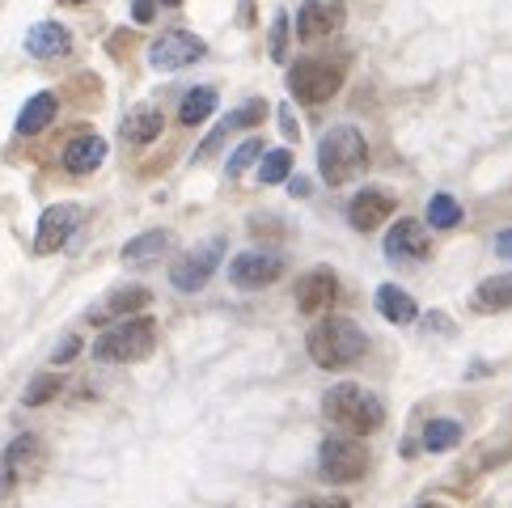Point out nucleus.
<instances>
[{
	"mask_svg": "<svg viewBox=\"0 0 512 508\" xmlns=\"http://www.w3.org/2000/svg\"><path fill=\"white\" fill-rule=\"evenodd\" d=\"M161 5H182V0H161Z\"/></svg>",
	"mask_w": 512,
	"mask_h": 508,
	"instance_id": "obj_39",
	"label": "nucleus"
},
{
	"mask_svg": "<svg viewBox=\"0 0 512 508\" xmlns=\"http://www.w3.org/2000/svg\"><path fill=\"white\" fill-rule=\"evenodd\" d=\"M390 212H394V195L369 187V191H360L352 204H347V221H352V229H360V233H373V229L386 225Z\"/></svg>",
	"mask_w": 512,
	"mask_h": 508,
	"instance_id": "obj_14",
	"label": "nucleus"
},
{
	"mask_svg": "<svg viewBox=\"0 0 512 508\" xmlns=\"http://www.w3.org/2000/svg\"><path fill=\"white\" fill-rule=\"evenodd\" d=\"M161 127H166V119H161V111H153V106H144V111H136V115H127L123 119V140L127 144H153L157 136H161Z\"/></svg>",
	"mask_w": 512,
	"mask_h": 508,
	"instance_id": "obj_23",
	"label": "nucleus"
},
{
	"mask_svg": "<svg viewBox=\"0 0 512 508\" xmlns=\"http://www.w3.org/2000/svg\"><path fill=\"white\" fill-rule=\"evenodd\" d=\"M343 22H347L343 0H305L297 17V34H301V43H318V39H331L335 30H343Z\"/></svg>",
	"mask_w": 512,
	"mask_h": 508,
	"instance_id": "obj_10",
	"label": "nucleus"
},
{
	"mask_svg": "<svg viewBox=\"0 0 512 508\" xmlns=\"http://www.w3.org/2000/svg\"><path fill=\"white\" fill-rule=\"evenodd\" d=\"M470 305L479 314H504V310H512V271H508V276H487L479 288H474Z\"/></svg>",
	"mask_w": 512,
	"mask_h": 508,
	"instance_id": "obj_19",
	"label": "nucleus"
},
{
	"mask_svg": "<svg viewBox=\"0 0 512 508\" xmlns=\"http://www.w3.org/2000/svg\"><path fill=\"white\" fill-rule=\"evenodd\" d=\"M221 259H225V238H212V242H204V246H195V250H187V254H182V259L174 263L170 284L178 288V293H199V288H204V284L216 276Z\"/></svg>",
	"mask_w": 512,
	"mask_h": 508,
	"instance_id": "obj_7",
	"label": "nucleus"
},
{
	"mask_svg": "<svg viewBox=\"0 0 512 508\" xmlns=\"http://www.w3.org/2000/svg\"><path fill=\"white\" fill-rule=\"evenodd\" d=\"M428 225L432 229H457L462 225V204L453 195H432L428 199Z\"/></svg>",
	"mask_w": 512,
	"mask_h": 508,
	"instance_id": "obj_26",
	"label": "nucleus"
},
{
	"mask_svg": "<svg viewBox=\"0 0 512 508\" xmlns=\"http://www.w3.org/2000/svg\"><path fill=\"white\" fill-rule=\"evenodd\" d=\"M297 508H352V504L339 500V496H331V500H305V504H297Z\"/></svg>",
	"mask_w": 512,
	"mask_h": 508,
	"instance_id": "obj_34",
	"label": "nucleus"
},
{
	"mask_svg": "<svg viewBox=\"0 0 512 508\" xmlns=\"http://www.w3.org/2000/svg\"><path fill=\"white\" fill-rule=\"evenodd\" d=\"M77 225H81V208L77 204H51L43 212V221H39V233H34V250H39V254L64 250Z\"/></svg>",
	"mask_w": 512,
	"mask_h": 508,
	"instance_id": "obj_11",
	"label": "nucleus"
},
{
	"mask_svg": "<svg viewBox=\"0 0 512 508\" xmlns=\"http://www.w3.org/2000/svg\"><path fill=\"white\" fill-rule=\"evenodd\" d=\"M77 352H81V339H64V343H60V348H56V352H51V365H68V360H72V356H77Z\"/></svg>",
	"mask_w": 512,
	"mask_h": 508,
	"instance_id": "obj_32",
	"label": "nucleus"
},
{
	"mask_svg": "<svg viewBox=\"0 0 512 508\" xmlns=\"http://www.w3.org/2000/svg\"><path fill=\"white\" fill-rule=\"evenodd\" d=\"M322 411L339 432H347V437H373V432L386 424V407H381V398L373 390L356 386V381H339V386L326 390L322 394Z\"/></svg>",
	"mask_w": 512,
	"mask_h": 508,
	"instance_id": "obj_1",
	"label": "nucleus"
},
{
	"mask_svg": "<svg viewBox=\"0 0 512 508\" xmlns=\"http://www.w3.org/2000/svg\"><path fill=\"white\" fill-rule=\"evenodd\" d=\"M106 161V140L98 132H81L64 144V170L68 174H94Z\"/></svg>",
	"mask_w": 512,
	"mask_h": 508,
	"instance_id": "obj_15",
	"label": "nucleus"
},
{
	"mask_svg": "<svg viewBox=\"0 0 512 508\" xmlns=\"http://www.w3.org/2000/svg\"><path fill=\"white\" fill-rule=\"evenodd\" d=\"M132 17H136V22H153V17H157V0H136Z\"/></svg>",
	"mask_w": 512,
	"mask_h": 508,
	"instance_id": "obj_33",
	"label": "nucleus"
},
{
	"mask_svg": "<svg viewBox=\"0 0 512 508\" xmlns=\"http://www.w3.org/2000/svg\"><path fill=\"white\" fill-rule=\"evenodd\" d=\"M288 174H292V149H271V153L259 157V183L276 187Z\"/></svg>",
	"mask_w": 512,
	"mask_h": 508,
	"instance_id": "obj_27",
	"label": "nucleus"
},
{
	"mask_svg": "<svg viewBox=\"0 0 512 508\" xmlns=\"http://www.w3.org/2000/svg\"><path fill=\"white\" fill-rule=\"evenodd\" d=\"M149 288L144 284H127V288H115L111 297H106L94 314H89V322H111V318H127V314H140L144 305H149Z\"/></svg>",
	"mask_w": 512,
	"mask_h": 508,
	"instance_id": "obj_18",
	"label": "nucleus"
},
{
	"mask_svg": "<svg viewBox=\"0 0 512 508\" xmlns=\"http://www.w3.org/2000/svg\"><path fill=\"white\" fill-rule=\"evenodd\" d=\"M208 56V47L199 34H187V30H170L149 47V64L157 72H178V68H191Z\"/></svg>",
	"mask_w": 512,
	"mask_h": 508,
	"instance_id": "obj_8",
	"label": "nucleus"
},
{
	"mask_svg": "<svg viewBox=\"0 0 512 508\" xmlns=\"http://www.w3.org/2000/svg\"><path fill=\"white\" fill-rule=\"evenodd\" d=\"M424 326H428V331H453V322H449V318H441V314H428V318H424Z\"/></svg>",
	"mask_w": 512,
	"mask_h": 508,
	"instance_id": "obj_36",
	"label": "nucleus"
},
{
	"mask_svg": "<svg viewBox=\"0 0 512 508\" xmlns=\"http://www.w3.org/2000/svg\"><path fill=\"white\" fill-rule=\"evenodd\" d=\"M284 276V259L280 254H271V250H246V254H237V259L229 263V280L237 288H267V284H276Z\"/></svg>",
	"mask_w": 512,
	"mask_h": 508,
	"instance_id": "obj_9",
	"label": "nucleus"
},
{
	"mask_svg": "<svg viewBox=\"0 0 512 508\" xmlns=\"http://www.w3.org/2000/svg\"><path fill=\"white\" fill-rule=\"evenodd\" d=\"M428 250H432V242H428V233H424L419 221H398L386 233V254L390 259H428Z\"/></svg>",
	"mask_w": 512,
	"mask_h": 508,
	"instance_id": "obj_17",
	"label": "nucleus"
},
{
	"mask_svg": "<svg viewBox=\"0 0 512 508\" xmlns=\"http://www.w3.org/2000/svg\"><path fill=\"white\" fill-rule=\"evenodd\" d=\"M288 89H292V98L305 106L331 102L343 89V64L339 60H297L288 72Z\"/></svg>",
	"mask_w": 512,
	"mask_h": 508,
	"instance_id": "obj_5",
	"label": "nucleus"
},
{
	"mask_svg": "<svg viewBox=\"0 0 512 508\" xmlns=\"http://www.w3.org/2000/svg\"><path fill=\"white\" fill-rule=\"evenodd\" d=\"M212 111H216V89L212 85H195L191 94L182 98V106H178V123L182 127H199Z\"/></svg>",
	"mask_w": 512,
	"mask_h": 508,
	"instance_id": "obj_24",
	"label": "nucleus"
},
{
	"mask_svg": "<svg viewBox=\"0 0 512 508\" xmlns=\"http://www.w3.org/2000/svg\"><path fill=\"white\" fill-rule=\"evenodd\" d=\"M496 254H500V259H512V229H504L496 238Z\"/></svg>",
	"mask_w": 512,
	"mask_h": 508,
	"instance_id": "obj_35",
	"label": "nucleus"
},
{
	"mask_svg": "<svg viewBox=\"0 0 512 508\" xmlns=\"http://www.w3.org/2000/svg\"><path fill=\"white\" fill-rule=\"evenodd\" d=\"M157 348V326L153 318H127L111 331H102L94 343V356L102 365H136Z\"/></svg>",
	"mask_w": 512,
	"mask_h": 508,
	"instance_id": "obj_4",
	"label": "nucleus"
},
{
	"mask_svg": "<svg viewBox=\"0 0 512 508\" xmlns=\"http://www.w3.org/2000/svg\"><path fill=\"white\" fill-rule=\"evenodd\" d=\"M457 441H462V424L457 420H432L424 428V449L428 453H449Z\"/></svg>",
	"mask_w": 512,
	"mask_h": 508,
	"instance_id": "obj_25",
	"label": "nucleus"
},
{
	"mask_svg": "<svg viewBox=\"0 0 512 508\" xmlns=\"http://www.w3.org/2000/svg\"><path fill=\"white\" fill-rule=\"evenodd\" d=\"M339 301V280L331 267H314L297 280V310L301 314H326Z\"/></svg>",
	"mask_w": 512,
	"mask_h": 508,
	"instance_id": "obj_12",
	"label": "nucleus"
},
{
	"mask_svg": "<svg viewBox=\"0 0 512 508\" xmlns=\"http://www.w3.org/2000/svg\"><path fill=\"white\" fill-rule=\"evenodd\" d=\"M280 127H284V136H288V140H297V119H292L288 111H280Z\"/></svg>",
	"mask_w": 512,
	"mask_h": 508,
	"instance_id": "obj_37",
	"label": "nucleus"
},
{
	"mask_svg": "<svg viewBox=\"0 0 512 508\" xmlns=\"http://www.w3.org/2000/svg\"><path fill=\"white\" fill-rule=\"evenodd\" d=\"M305 348L318 369L335 373V369H352L356 360L369 352V335H364L352 318H322L314 331H309Z\"/></svg>",
	"mask_w": 512,
	"mask_h": 508,
	"instance_id": "obj_3",
	"label": "nucleus"
},
{
	"mask_svg": "<svg viewBox=\"0 0 512 508\" xmlns=\"http://www.w3.org/2000/svg\"><path fill=\"white\" fill-rule=\"evenodd\" d=\"M68 47H72V34L60 22H39L26 30V51L34 60H60L68 56Z\"/></svg>",
	"mask_w": 512,
	"mask_h": 508,
	"instance_id": "obj_16",
	"label": "nucleus"
},
{
	"mask_svg": "<svg viewBox=\"0 0 512 508\" xmlns=\"http://www.w3.org/2000/svg\"><path fill=\"white\" fill-rule=\"evenodd\" d=\"M284 47H288V17L280 13L276 22H271V60H284Z\"/></svg>",
	"mask_w": 512,
	"mask_h": 508,
	"instance_id": "obj_31",
	"label": "nucleus"
},
{
	"mask_svg": "<svg viewBox=\"0 0 512 508\" xmlns=\"http://www.w3.org/2000/svg\"><path fill=\"white\" fill-rule=\"evenodd\" d=\"M263 157V140H242V144H237V149H233V157H229V166H225V174L229 178H237V174H246L250 166H254V161H259Z\"/></svg>",
	"mask_w": 512,
	"mask_h": 508,
	"instance_id": "obj_29",
	"label": "nucleus"
},
{
	"mask_svg": "<svg viewBox=\"0 0 512 508\" xmlns=\"http://www.w3.org/2000/svg\"><path fill=\"white\" fill-rule=\"evenodd\" d=\"M72 5H85V0H72Z\"/></svg>",
	"mask_w": 512,
	"mask_h": 508,
	"instance_id": "obj_41",
	"label": "nucleus"
},
{
	"mask_svg": "<svg viewBox=\"0 0 512 508\" xmlns=\"http://www.w3.org/2000/svg\"><path fill=\"white\" fill-rule=\"evenodd\" d=\"M377 310H381V318H390V322H398V326H407V322L419 318L415 297L402 293L398 284H381V288H377Z\"/></svg>",
	"mask_w": 512,
	"mask_h": 508,
	"instance_id": "obj_22",
	"label": "nucleus"
},
{
	"mask_svg": "<svg viewBox=\"0 0 512 508\" xmlns=\"http://www.w3.org/2000/svg\"><path fill=\"white\" fill-rule=\"evenodd\" d=\"M369 449H364L360 437H326L322 449H318V466H322V475L326 479H335V483H360L364 475H369Z\"/></svg>",
	"mask_w": 512,
	"mask_h": 508,
	"instance_id": "obj_6",
	"label": "nucleus"
},
{
	"mask_svg": "<svg viewBox=\"0 0 512 508\" xmlns=\"http://www.w3.org/2000/svg\"><path fill=\"white\" fill-rule=\"evenodd\" d=\"M424 508H441V504H424Z\"/></svg>",
	"mask_w": 512,
	"mask_h": 508,
	"instance_id": "obj_40",
	"label": "nucleus"
},
{
	"mask_svg": "<svg viewBox=\"0 0 512 508\" xmlns=\"http://www.w3.org/2000/svg\"><path fill=\"white\" fill-rule=\"evenodd\" d=\"M170 229H149V233H140V238H132L123 246V263L127 267H144V263H153V259H161V254L170 250Z\"/></svg>",
	"mask_w": 512,
	"mask_h": 508,
	"instance_id": "obj_21",
	"label": "nucleus"
},
{
	"mask_svg": "<svg viewBox=\"0 0 512 508\" xmlns=\"http://www.w3.org/2000/svg\"><path fill=\"white\" fill-rule=\"evenodd\" d=\"M43 466V445H39V437H17L9 449H5V458H0V492H9V487L17 483V479H26L30 470H39Z\"/></svg>",
	"mask_w": 512,
	"mask_h": 508,
	"instance_id": "obj_13",
	"label": "nucleus"
},
{
	"mask_svg": "<svg viewBox=\"0 0 512 508\" xmlns=\"http://www.w3.org/2000/svg\"><path fill=\"white\" fill-rule=\"evenodd\" d=\"M60 386H64V377H60V373H39V377H34L30 386H26V398H22V403H26V407H43V403H51V398L60 394Z\"/></svg>",
	"mask_w": 512,
	"mask_h": 508,
	"instance_id": "obj_28",
	"label": "nucleus"
},
{
	"mask_svg": "<svg viewBox=\"0 0 512 508\" xmlns=\"http://www.w3.org/2000/svg\"><path fill=\"white\" fill-rule=\"evenodd\" d=\"M56 111H60V98L56 94H34L22 106V115H17V136H39L43 127H51Z\"/></svg>",
	"mask_w": 512,
	"mask_h": 508,
	"instance_id": "obj_20",
	"label": "nucleus"
},
{
	"mask_svg": "<svg viewBox=\"0 0 512 508\" xmlns=\"http://www.w3.org/2000/svg\"><path fill=\"white\" fill-rule=\"evenodd\" d=\"M263 115H267V102H263V98H250L242 111H233V115L221 123V132H233V127H254V123H263Z\"/></svg>",
	"mask_w": 512,
	"mask_h": 508,
	"instance_id": "obj_30",
	"label": "nucleus"
},
{
	"mask_svg": "<svg viewBox=\"0 0 512 508\" xmlns=\"http://www.w3.org/2000/svg\"><path fill=\"white\" fill-rule=\"evenodd\" d=\"M288 191L301 199V195H309V183H305V178H292V183H288Z\"/></svg>",
	"mask_w": 512,
	"mask_h": 508,
	"instance_id": "obj_38",
	"label": "nucleus"
},
{
	"mask_svg": "<svg viewBox=\"0 0 512 508\" xmlns=\"http://www.w3.org/2000/svg\"><path fill=\"white\" fill-rule=\"evenodd\" d=\"M369 166V144H364L360 127L352 123H335L326 127V136L318 140V174L326 187H343Z\"/></svg>",
	"mask_w": 512,
	"mask_h": 508,
	"instance_id": "obj_2",
	"label": "nucleus"
}]
</instances>
